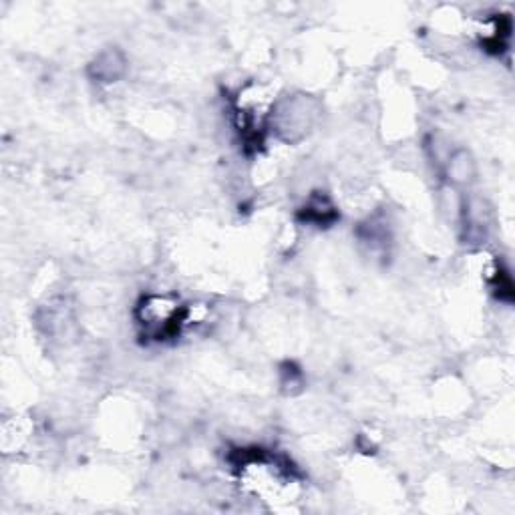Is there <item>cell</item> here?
Here are the masks:
<instances>
[{
  "mask_svg": "<svg viewBox=\"0 0 515 515\" xmlns=\"http://www.w3.org/2000/svg\"><path fill=\"white\" fill-rule=\"evenodd\" d=\"M318 101L308 95H288L280 99L270 113V125L280 139L294 143L312 129L318 119Z\"/></svg>",
  "mask_w": 515,
  "mask_h": 515,
  "instance_id": "6da1fadb",
  "label": "cell"
},
{
  "mask_svg": "<svg viewBox=\"0 0 515 515\" xmlns=\"http://www.w3.org/2000/svg\"><path fill=\"white\" fill-rule=\"evenodd\" d=\"M188 310L180 306V302L171 296L153 294L141 300L137 306V320L139 324L151 332L153 336H167L176 334L178 328L186 322Z\"/></svg>",
  "mask_w": 515,
  "mask_h": 515,
  "instance_id": "7a4b0ae2",
  "label": "cell"
},
{
  "mask_svg": "<svg viewBox=\"0 0 515 515\" xmlns=\"http://www.w3.org/2000/svg\"><path fill=\"white\" fill-rule=\"evenodd\" d=\"M129 71V61L123 49L105 47L87 65V75L97 85H115Z\"/></svg>",
  "mask_w": 515,
  "mask_h": 515,
  "instance_id": "3957f363",
  "label": "cell"
},
{
  "mask_svg": "<svg viewBox=\"0 0 515 515\" xmlns=\"http://www.w3.org/2000/svg\"><path fill=\"white\" fill-rule=\"evenodd\" d=\"M445 174L449 178V186L453 188H467L477 180V161L473 153L465 147H457L449 153L443 163Z\"/></svg>",
  "mask_w": 515,
  "mask_h": 515,
  "instance_id": "277c9868",
  "label": "cell"
},
{
  "mask_svg": "<svg viewBox=\"0 0 515 515\" xmlns=\"http://www.w3.org/2000/svg\"><path fill=\"white\" fill-rule=\"evenodd\" d=\"M306 222L310 224H316V226H322V224H330L334 218H336V210L332 206V202L322 196V194H316L308 200V204L304 206V216H302Z\"/></svg>",
  "mask_w": 515,
  "mask_h": 515,
  "instance_id": "5b68a950",
  "label": "cell"
}]
</instances>
